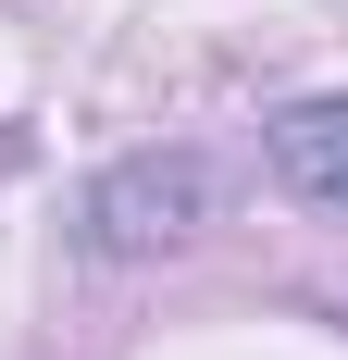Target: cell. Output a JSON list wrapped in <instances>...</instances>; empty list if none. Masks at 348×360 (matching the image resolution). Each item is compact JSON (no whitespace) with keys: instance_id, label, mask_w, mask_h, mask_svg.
Here are the masks:
<instances>
[{"instance_id":"cell-1","label":"cell","mask_w":348,"mask_h":360,"mask_svg":"<svg viewBox=\"0 0 348 360\" xmlns=\"http://www.w3.org/2000/svg\"><path fill=\"white\" fill-rule=\"evenodd\" d=\"M274 174L299 186V199H323V212H348V100H299L274 124Z\"/></svg>"}]
</instances>
